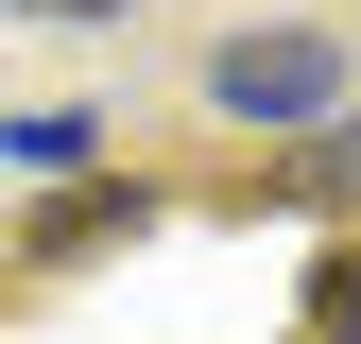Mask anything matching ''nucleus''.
Masks as SVG:
<instances>
[{
  "mask_svg": "<svg viewBox=\"0 0 361 344\" xmlns=\"http://www.w3.org/2000/svg\"><path fill=\"white\" fill-rule=\"evenodd\" d=\"M310 190H327V207H361V121H327V138H310Z\"/></svg>",
  "mask_w": 361,
  "mask_h": 344,
  "instance_id": "39448f33",
  "label": "nucleus"
},
{
  "mask_svg": "<svg viewBox=\"0 0 361 344\" xmlns=\"http://www.w3.org/2000/svg\"><path fill=\"white\" fill-rule=\"evenodd\" d=\"M104 241H138V190H69L52 224H35V258H104Z\"/></svg>",
  "mask_w": 361,
  "mask_h": 344,
  "instance_id": "f03ea898",
  "label": "nucleus"
},
{
  "mask_svg": "<svg viewBox=\"0 0 361 344\" xmlns=\"http://www.w3.org/2000/svg\"><path fill=\"white\" fill-rule=\"evenodd\" d=\"M310 327H327V344H361V241L327 258V276H310Z\"/></svg>",
  "mask_w": 361,
  "mask_h": 344,
  "instance_id": "20e7f679",
  "label": "nucleus"
},
{
  "mask_svg": "<svg viewBox=\"0 0 361 344\" xmlns=\"http://www.w3.org/2000/svg\"><path fill=\"white\" fill-rule=\"evenodd\" d=\"M86 138H104L86 104H35V121H18V155H35V172H86Z\"/></svg>",
  "mask_w": 361,
  "mask_h": 344,
  "instance_id": "7ed1b4c3",
  "label": "nucleus"
},
{
  "mask_svg": "<svg viewBox=\"0 0 361 344\" xmlns=\"http://www.w3.org/2000/svg\"><path fill=\"white\" fill-rule=\"evenodd\" d=\"M35 18H121V0H35Z\"/></svg>",
  "mask_w": 361,
  "mask_h": 344,
  "instance_id": "423d86ee",
  "label": "nucleus"
},
{
  "mask_svg": "<svg viewBox=\"0 0 361 344\" xmlns=\"http://www.w3.org/2000/svg\"><path fill=\"white\" fill-rule=\"evenodd\" d=\"M327 86H344L327 35H224L207 52V104H241V121H327Z\"/></svg>",
  "mask_w": 361,
  "mask_h": 344,
  "instance_id": "f257e3e1",
  "label": "nucleus"
}]
</instances>
